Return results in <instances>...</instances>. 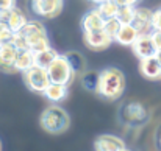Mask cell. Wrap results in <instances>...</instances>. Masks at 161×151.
Wrapping results in <instances>:
<instances>
[{
  "label": "cell",
  "instance_id": "cell-20",
  "mask_svg": "<svg viewBox=\"0 0 161 151\" xmlns=\"http://www.w3.org/2000/svg\"><path fill=\"white\" fill-rule=\"evenodd\" d=\"M58 55H59V53L55 50V49H52V47H49V49H46V50L36 51V53H35V65L42 67V69H47L55 61V58H56Z\"/></svg>",
  "mask_w": 161,
  "mask_h": 151
},
{
  "label": "cell",
  "instance_id": "cell-13",
  "mask_svg": "<svg viewBox=\"0 0 161 151\" xmlns=\"http://www.w3.org/2000/svg\"><path fill=\"white\" fill-rule=\"evenodd\" d=\"M96 151H122L127 148L125 142L113 134H102L94 140Z\"/></svg>",
  "mask_w": 161,
  "mask_h": 151
},
{
  "label": "cell",
  "instance_id": "cell-26",
  "mask_svg": "<svg viewBox=\"0 0 161 151\" xmlns=\"http://www.w3.org/2000/svg\"><path fill=\"white\" fill-rule=\"evenodd\" d=\"M152 27H153V30L161 31V8H158L157 11H153V16H152Z\"/></svg>",
  "mask_w": 161,
  "mask_h": 151
},
{
  "label": "cell",
  "instance_id": "cell-3",
  "mask_svg": "<svg viewBox=\"0 0 161 151\" xmlns=\"http://www.w3.org/2000/svg\"><path fill=\"white\" fill-rule=\"evenodd\" d=\"M19 33L24 36L28 50H31L33 53L52 47L50 45V41H49L47 30H46L44 23L39 22V20H28L25 23V27Z\"/></svg>",
  "mask_w": 161,
  "mask_h": 151
},
{
  "label": "cell",
  "instance_id": "cell-34",
  "mask_svg": "<svg viewBox=\"0 0 161 151\" xmlns=\"http://www.w3.org/2000/svg\"><path fill=\"white\" fill-rule=\"evenodd\" d=\"M160 145H161V137H160Z\"/></svg>",
  "mask_w": 161,
  "mask_h": 151
},
{
  "label": "cell",
  "instance_id": "cell-31",
  "mask_svg": "<svg viewBox=\"0 0 161 151\" xmlns=\"http://www.w3.org/2000/svg\"><path fill=\"white\" fill-rule=\"evenodd\" d=\"M157 59L160 61V64H161V50H158V51H157Z\"/></svg>",
  "mask_w": 161,
  "mask_h": 151
},
{
  "label": "cell",
  "instance_id": "cell-5",
  "mask_svg": "<svg viewBox=\"0 0 161 151\" xmlns=\"http://www.w3.org/2000/svg\"><path fill=\"white\" fill-rule=\"evenodd\" d=\"M47 73H49L50 83L67 86V87L74 81V78H75V73L70 69L67 59L64 58V55H58L55 58V61L47 67Z\"/></svg>",
  "mask_w": 161,
  "mask_h": 151
},
{
  "label": "cell",
  "instance_id": "cell-8",
  "mask_svg": "<svg viewBox=\"0 0 161 151\" xmlns=\"http://www.w3.org/2000/svg\"><path fill=\"white\" fill-rule=\"evenodd\" d=\"M113 38L105 33V30L100 31H92V33H83V42L86 49L92 51H102L107 50L108 47L113 44Z\"/></svg>",
  "mask_w": 161,
  "mask_h": 151
},
{
  "label": "cell",
  "instance_id": "cell-25",
  "mask_svg": "<svg viewBox=\"0 0 161 151\" xmlns=\"http://www.w3.org/2000/svg\"><path fill=\"white\" fill-rule=\"evenodd\" d=\"M13 36H14V33L9 30V27L6 25V22L0 19V45L9 42L13 39Z\"/></svg>",
  "mask_w": 161,
  "mask_h": 151
},
{
  "label": "cell",
  "instance_id": "cell-30",
  "mask_svg": "<svg viewBox=\"0 0 161 151\" xmlns=\"http://www.w3.org/2000/svg\"><path fill=\"white\" fill-rule=\"evenodd\" d=\"M142 0H128V5H133V6H136L138 3H141Z\"/></svg>",
  "mask_w": 161,
  "mask_h": 151
},
{
  "label": "cell",
  "instance_id": "cell-6",
  "mask_svg": "<svg viewBox=\"0 0 161 151\" xmlns=\"http://www.w3.org/2000/svg\"><path fill=\"white\" fill-rule=\"evenodd\" d=\"M22 76H24V83L27 84V87L31 92H35V94H41L42 95L46 92V89L50 86V78H49L47 69L33 65L31 69L24 72Z\"/></svg>",
  "mask_w": 161,
  "mask_h": 151
},
{
  "label": "cell",
  "instance_id": "cell-12",
  "mask_svg": "<svg viewBox=\"0 0 161 151\" xmlns=\"http://www.w3.org/2000/svg\"><path fill=\"white\" fill-rule=\"evenodd\" d=\"M0 19L6 22V25L9 27V30H11L14 34L19 33V31L25 27V23L28 22V20H27V16L24 14V11L19 9L17 6L13 8V9H9V11H6V13H2V14H0Z\"/></svg>",
  "mask_w": 161,
  "mask_h": 151
},
{
  "label": "cell",
  "instance_id": "cell-10",
  "mask_svg": "<svg viewBox=\"0 0 161 151\" xmlns=\"http://www.w3.org/2000/svg\"><path fill=\"white\" fill-rule=\"evenodd\" d=\"M152 16H153V11H150L149 8L136 6V13H135V19H133L131 25L138 30L139 34H150L153 31Z\"/></svg>",
  "mask_w": 161,
  "mask_h": 151
},
{
  "label": "cell",
  "instance_id": "cell-28",
  "mask_svg": "<svg viewBox=\"0 0 161 151\" xmlns=\"http://www.w3.org/2000/svg\"><path fill=\"white\" fill-rule=\"evenodd\" d=\"M150 36H152V39H153V42H155L157 49H158V50H161V31H158V30H153V31L150 33Z\"/></svg>",
  "mask_w": 161,
  "mask_h": 151
},
{
  "label": "cell",
  "instance_id": "cell-32",
  "mask_svg": "<svg viewBox=\"0 0 161 151\" xmlns=\"http://www.w3.org/2000/svg\"><path fill=\"white\" fill-rule=\"evenodd\" d=\"M122 151H131V150H128V148H125V150H122Z\"/></svg>",
  "mask_w": 161,
  "mask_h": 151
},
{
  "label": "cell",
  "instance_id": "cell-4",
  "mask_svg": "<svg viewBox=\"0 0 161 151\" xmlns=\"http://www.w3.org/2000/svg\"><path fill=\"white\" fill-rule=\"evenodd\" d=\"M119 117L120 120L128 125V126H142L149 122L150 118V114H149V109L139 103V101H128L125 104H122L120 111H119Z\"/></svg>",
  "mask_w": 161,
  "mask_h": 151
},
{
  "label": "cell",
  "instance_id": "cell-27",
  "mask_svg": "<svg viewBox=\"0 0 161 151\" xmlns=\"http://www.w3.org/2000/svg\"><path fill=\"white\" fill-rule=\"evenodd\" d=\"M16 8V0H0V14Z\"/></svg>",
  "mask_w": 161,
  "mask_h": 151
},
{
  "label": "cell",
  "instance_id": "cell-22",
  "mask_svg": "<svg viewBox=\"0 0 161 151\" xmlns=\"http://www.w3.org/2000/svg\"><path fill=\"white\" fill-rule=\"evenodd\" d=\"M119 8L120 6L116 2H113V0H108V2H105V3H102V5L97 6V9H99V13H100V16H102V19L105 22L109 20V19H116L117 17Z\"/></svg>",
  "mask_w": 161,
  "mask_h": 151
},
{
  "label": "cell",
  "instance_id": "cell-19",
  "mask_svg": "<svg viewBox=\"0 0 161 151\" xmlns=\"http://www.w3.org/2000/svg\"><path fill=\"white\" fill-rule=\"evenodd\" d=\"M99 80H100V72H97V70H86L80 76V83H81L83 89L88 92H96V94L99 89Z\"/></svg>",
  "mask_w": 161,
  "mask_h": 151
},
{
  "label": "cell",
  "instance_id": "cell-1",
  "mask_svg": "<svg viewBox=\"0 0 161 151\" xmlns=\"http://www.w3.org/2000/svg\"><path fill=\"white\" fill-rule=\"evenodd\" d=\"M125 75L117 67H107L100 72L97 94L108 101H116L124 95Z\"/></svg>",
  "mask_w": 161,
  "mask_h": 151
},
{
  "label": "cell",
  "instance_id": "cell-2",
  "mask_svg": "<svg viewBox=\"0 0 161 151\" xmlns=\"http://www.w3.org/2000/svg\"><path fill=\"white\" fill-rule=\"evenodd\" d=\"M39 123L42 129L49 134H63L69 129L70 126V117L69 114L58 104H52L46 107L41 114Z\"/></svg>",
  "mask_w": 161,
  "mask_h": 151
},
{
  "label": "cell",
  "instance_id": "cell-18",
  "mask_svg": "<svg viewBox=\"0 0 161 151\" xmlns=\"http://www.w3.org/2000/svg\"><path fill=\"white\" fill-rule=\"evenodd\" d=\"M35 65V53L31 50H19L17 56H16V62H14V67H16V72H27L28 69H31Z\"/></svg>",
  "mask_w": 161,
  "mask_h": 151
},
{
  "label": "cell",
  "instance_id": "cell-17",
  "mask_svg": "<svg viewBox=\"0 0 161 151\" xmlns=\"http://www.w3.org/2000/svg\"><path fill=\"white\" fill-rule=\"evenodd\" d=\"M138 38H139V33H138V30L133 25H122L120 30L117 31L114 41L117 44L124 45V47H131L136 42Z\"/></svg>",
  "mask_w": 161,
  "mask_h": 151
},
{
  "label": "cell",
  "instance_id": "cell-29",
  "mask_svg": "<svg viewBox=\"0 0 161 151\" xmlns=\"http://www.w3.org/2000/svg\"><path fill=\"white\" fill-rule=\"evenodd\" d=\"M89 2H91V3H94V5H97V6H99V5H102V3H105V2H108V0H89Z\"/></svg>",
  "mask_w": 161,
  "mask_h": 151
},
{
  "label": "cell",
  "instance_id": "cell-33",
  "mask_svg": "<svg viewBox=\"0 0 161 151\" xmlns=\"http://www.w3.org/2000/svg\"><path fill=\"white\" fill-rule=\"evenodd\" d=\"M0 151H2V140H0Z\"/></svg>",
  "mask_w": 161,
  "mask_h": 151
},
{
  "label": "cell",
  "instance_id": "cell-15",
  "mask_svg": "<svg viewBox=\"0 0 161 151\" xmlns=\"http://www.w3.org/2000/svg\"><path fill=\"white\" fill-rule=\"evenodd\" d=\"M105 27V20L102 19L99 9H91L81 17V30L83 33H92V31H100Z\"/></svg>",
  "mask_w": 161,
  "mask_h": 151
},
{
  "label": "cell",
  "instance_id": "cell-7",
  "mask_svg": "<svg viewBox=\"0 0 161 151\" xmlns=\"http://www.w3.org/2000/svg\"><path fill=\"white\" fill-rule=\"evenodd\" d=\"M64 0H30V9L33 14L42 19H55L63 11Z\"/></svg>",
  "mask_w": 161,
  "mask_h": 151
},
{
  "label": "cell",
  "instance_id": "cell-9",
  "mask_svg": "<svg viewBox=\"0 0 161 151\" xmlns=\"http://www.w3.org/2000/svg\"><path fill=\"white\" fill-rule=\"evenodd\" d=\"M131 50H133L135 56L138 59H146V58L157 56L158 49H157V45H155L150 34H139L136 42L131 45Z\"/></svg>",
  "mask_w": 161,
  "mask_h": 151
},
{
  "label": "cell",
  "instance_id": "cell-16",
  "mask_svg": "<svg viewBox=\"0 0 161 151\" xmlns=\"http://www.w3.org/2000/svg\"><path fill=\"white\" fill-rule=\"evenodd\" d=\"M64 58L67 59V62H69L70 69L74 70L75 76H81V75L88 70L86 59H85V56H83L80 51H74V50L66 51V53H64Z\"/></svg>",
  "mask_w": 161,
  "mask_h": 151
},
{
  "label": "cell",
  "instance_id": "cell-14",
  "mask_svg": "<svg viewBox=\"0 0 161 151\" xmlns=\"http://www.w3.org/2000/svg\"><path fill=\"white\" fill-rule=\"evenodd\" d=\"M139 73L150 81H158L161 80V64L157 59V56L139 59Z\"/></svg>",
  "mask_w": 161,
  "mask_h": 151
},
{
  "label": "cell",
  "instance_id": "cell-11",
  "mask_svg": "<svg viewBox=\"0 0 161 151\" xmlns=\"http://www.w3.org/2000/svg\"><path fill=\"white\" fill-rule=\"evenodd\" d=\"M17 53H19V50L11 42H6V44L0 45V70L2 72H5V73H16L14 62H16Z\"/></svg>",
  "mask_w": 161,
  "mask_h": 151
},
{
  "label": "cell",
  "instance_id": "cell-23",
  "mask_svg": "<svg viewBox=\"0 0 161 151\" xmlns=\"http://www.w3.org/2000/svg\"><path fill=\"white\" fill-rule=\"evenodd\" d=\"M135 13H136V6H133V5L120 6L119 13H117V20L122 25H131V22L135 19Z\"/></svg>",
  "mask_w": 161,
  "mask_h": 151
},
{
  "label": "cell",
  "instance_id": "cell-21",
  "mask_svg": "<svg viewBox=\"0 0 161 151\" xmlns=\"http://www.w3.org/2000/svg\"><path fill=\"white\" fill-rule=\"evenodd\" d=\"M46 98L52 103H59L67 97V86H61V84H53L50 83V86L46 89V92L42 94Z\"/></svg>",
  "mask_w": 161,
  "mask_h": 151
},
{
  "label": "cell",
  "instance_id": "cell-24",
  "mask_svg": "<svg viewBox=\"0 0 161 151\" xmlns=\"http://www.w3.org/2000/svg\"><path fill=\"white\" fill-rule=\"evenodd\" d=\"M120 27H122V23L117 20V17L116 19H109L105 22V27H103V30H105V33L109 34L113 39L116 38V34H117V31L120 30Z\"/></svg>",
  "mask_w": 161,
  "mask_h": 151
}]
</instances>
